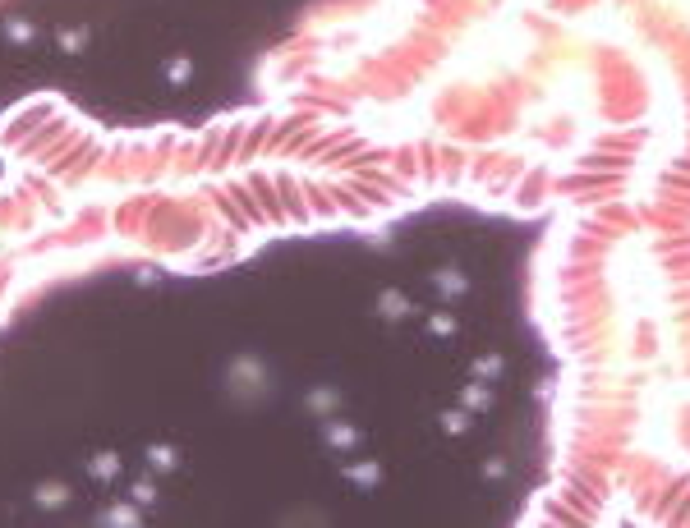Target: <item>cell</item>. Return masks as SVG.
<instances>
[{
	"mask_svg": "<svg viewBox=\"0 0 690 528\" xmlns=\"http://www.w3.org/2000/svg\"><path fill=\"white\" fill-rule=\"evenodd\" d=\"M437 285H442V289H456V294H460V289H465V276H451V271H442V276H437Z\"/></svg>",
	"mask_w": 690,
	"mask_h": 528,
	"instance_id": "cell-1",
	"label": "cell"
},
{
	"mask_svg": "<svg viewBox=\"0 0 690 528\" xmlns=\"http://www.w3.org/2000/svg\"><path fill=\"white\" fill-rule=\"evenodd\" d=\"M497 359H479V363H474V372H479V377H497Z\"/></svg>",
	"mask_w": 690,
	"mask_h": 528,
	"instance_id": "cell-2",
	"label": "cell"
},
{
	"mask_svg": "<svg viewBox=\"0 0 690 528\" xmlns=\"http://www.w3.org/2000/svg\"><path fill=\"white\" fill-rule=\"evenodd\" d=\"M465 400H469V409H483V405H488V395H483L479 386H474V391H469V395H465Z\"/></svg>",
	"mask_w": 690,
	"mask_h": 528,
	"instance_id": "cell-3",
	"label": "cell"
}]
</instances>
